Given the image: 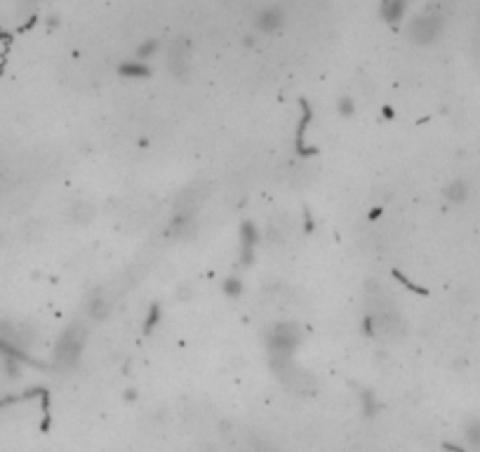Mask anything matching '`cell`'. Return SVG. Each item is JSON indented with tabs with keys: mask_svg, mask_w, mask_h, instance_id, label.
I'll return each mask as SVG.
<instances>
[{
	"mask_svg": "<svg viewBox=\"0 0 480 452\" xmlns=\"http://www.w3.org/2000/svg\"><path fill=\"white\" fill-rule=\"evenodd\" d=\"M301 344V327L296 323H276L271 327V332L266 335V347H268V356H271L273 368L283 363H290L294 356V351Z\"/></svg>",
	"mask_w": 480,
	"mask_h": 452,
	"instance_id": "obj_1",
	"label": "cell"
},
{
	"mask_svg": "<svg viewBox=\"0 0 480 452\" xmlns=\"http://www.w3.org/2000/svg\"><path fill=\"white\" fill-rule=\"evenodd\" d=\"M85 342H88V330H85L83 323H73V325H68L55 347L57 368L73 370L85 351Z\"/></svg>",
	"mask_w": 480,
	"mask_h": 452,
	"instance_id": "obj_2",
	"label": "cell"
},
{
	"mask_svg": "<svg viewBox=\"0 0 480 452\" xmlns=\"http://www.w3.org/2000/svg\"><path fill=\"white\" fill-rule=\"evenodd\" d=\"M440 31H443V21H440V17H433V14L417 17L412 21V26H409V36H412V40L422 42V45L433 42L435 38L440 36Z\"/></svg>",
	"mask_w": 480,
	"mask_h": 452,
	"instance_id": "obj_3",
	"label": "cell"
},
{
	"mask_svg": "<svg viewBox=\"0 0 480 452\" xmlns=\"http://www.w3.org/2000/svg\"><path fill=\"white\" fill-rule=\"evenodd\" d=\"M259 245V231L252 222L240 224V262L242 266H250L255 262V250Z\"/></svg>",
	"mask_w": 480,
	"mask_h": 452,
	"instance_id": "obj_4",
	"label": "cell"
},
{
	"mask_svg": "<svg viewBox=\"0 0 480 452\" xmlns=\"http://www.w3.org/2000/svg\"><path fill=\"white\" fill-rule=\"evenodd\" d=\"M109 314H111V301L104 294V290L101 288L92 290V292L88 294V299H85V316L94 323H101Z\"/></svg>",
	"mask_w": 480,
	"mask_h": 452,
	"instance_id": "obj_5",
	"label": "cell"
},
{
	"mask_svg": "<svg viewBox=\"0 0 480 452\" xmlns=\"http://www.w3.org/2000/svg\"><path fill=\"white\" fill-rule=\"evenodd\" d=\"M283 24H285V12H283V8H278V5L264 8L255 19L257 31H262V34H276Z\"/></svg>",
	"mask_w": 480,
	"mask_h": 452,
	"instance_id": "obj_6",
	"label": "cell"
},
{
	"mask_svg": "<svg viewBox=\"0 0 480 452\" xmlns=\"http://www.w3.org/2000/svg\"><path fill=\"white\" fill-rule=\"evenodd\" d=\"M167 66L170 71L177 75V78H184L188 73V55L184 50V45H177L170 50V57H167Z\"/></svg>",
	"mask_w": 480,
	"mask_h": 452,
	"instance_id": "obj_7",
	"label": "cell"
},
{
	"mask_svg": "<svg viewBox=\"0 0 480 452\" xmlns=\"http://www.w3.org/2000/svg\"><path fill=\"white\" fill-rule=\"evenodd\" d=\"M149 73H151L149 64L139 62V59L121 64V75H125V78H149Z\"/></svg>",
	"mask_w": 480,
	"mask_h": 452,
	"instance_id": "obj_8",
	"label": "cell"
},
{
	"mask_svg": "<svg viewBox=\"0 0 480 452\" xmlns=\"http://www.w3.org/2000/svg\"><path fill=\"white\" fill-rule=\"evenodd\" d=\"M445 198L450 203H464L468 198V184L464 179H455L445 186Z\"/></svg>",
	"mask_w": 480,
	"mask_h": 452,
	"instance_id": "obj_9",
	"label": "cell"
},
{
	"mask_svg": "<svg viewBox=\"0 0 480 452\" xmlns=\"http://www.w3.org/2000/svg\"><path fill=\"white\" fill-rule=\"evenodd\" d=\"M466 440L473 450H480V419H471L466 424Z\"/></svg>",
	"mask_w": 480,
	"mask_h": 452,
	"instance_id": "obj_10",
	"label": "cell"
},
{
	"mask_svg": "<svg viewBox=\"0 0 480 452\" xmlns=\"http://www.w3.org/2000/svg\"><path fill=\"white\" fill-rule=\"evenodd\" d=\"M222 290H224L226 297H231V299L240 297V294H242V281H240V278H236V276L226 278V281L222 283Z\"/></svg>",
	"mask_w": 480,
	"mask_h": 452,
	"instance_id": "obj_11",
	"label": "cell"
},
{
	"mask_svg": "<svg viewBox=\"0 0 480 452\" xmlns=\"http://www.w3.org/2000/svg\"><path fill=\"white\" fill-rule=\"evenodd\" d=\"M158 47H160V42L153 40V38H149L147 42H142V45L137 47V59H139V62H144V59L153 57L155 52H158Z\"/></svg>",
	"mask_w": 480,
	"mask_h": 452,
	"instance_id": "obj_12",
	"label": "cell"
},
{
	"mask_svg": "<svg viewBox=\"0 0 480 452\" xmlns=\"http://www.w3.org/2000/svg\"><path fill=\"white\" fill-rule=\"evenodd\" d=\"M158 321H160V306L158 304H151L147 318H144V332H153V327L158 325Z\"/></svg>",
	"mask_w": 480,
	"mask_h": 452,
	"instance_id": "obj_13",
	"label": "cell"
},
{
	"mask_svg": "<svg viewBox=\"0 0 480 452\" xmlns=\"http://www.w3.org/2000/svg\"><path fill=\"white\" fill-rule=\"evenodd\" d=\"M337 111L342 113L344 118L353 116V111H355V101H353V97H342V99L337 101Z\"/></svg>",
	"mask_w": 480,
	"mask_h": 452,
	"instance_id": "obj_14",
	"label": "cell"
},
{
	"mask_svg": "<svg viewBox=\"0 0 480 452\" xmlns=\"http://www.w3.org/2000/svg\"><path fill=\"white\" fill-rule=\"evenodd\" d=\"M360 401H363V410H365V414H372V412L377 410L375 394H372V391H363V396H360Z\"/></svg>",
	"mask_w": 480,
	"mask_h": 452,
	"instance_id": "obj_15",
	"label": "cell"
},
{
	"mask_svg": "<svg viewBox=\"0 0 480 452\" xmlns=\"http://www.w3.org/2000/svg\"><path fill=\"white\" fill-rule=\"evenodd\" d=\"M266 452H280V450H273V448H266Z\"/></svg>",
	"mask_w": 480,
	"mask_h": 452,
	"instance_id": "obj_16",
	"label": "cell"
}]
</instances>
